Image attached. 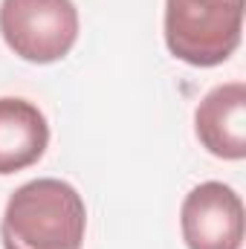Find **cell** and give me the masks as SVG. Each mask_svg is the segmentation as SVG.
Wrapping results in <instances>:
<instances>
[{
    "label": "cell",
    "mask_w": 246,
    "mask_h": 249,
    "mask_svg": "<svg viewBox=\"0 0 246 249\" xmlns=\"http://www.w3.org/2000/svg\"><path fill=\"white\" fill-rule=\"evenodd\" d=\"M0 35L23 61H61L78 41V9L72 0H3Z\"/></svg>",
    "instance_id": "3957f363"
},
{
    "label": "cell",
    "mask_w": 246,
    "mask_h": 249,
    "mask_svg": "<svg viewBox=\"0 0 246 249\" xmlns=\"http://www.w3.org/2000/svg\"><path fill=\"white\" fill-rule=\"evenodd\" d=\"M87 206L70 183L38 177L18 188L0 220L3 249H81Z\"/></svg>",
    "instance_id": "6da1fadb"
},
{
    "label": "cell",
    "mask_w": 246,
    "mask_h": 249,
    "mask_svg": "<svg viewBox=\"0 0 246 249\" xmlns=\"http://www.w3.org/2000/svg\"><path fill=\"white\" fill-rule=\"evenodd\" d=\"M194 133L200 145L220 160L246 157V84H217L194 110Z\"/></svg>",
    "instance_id": "5b68a950"
},
{
    "label": "cell",
    "mask_w": 246,
    "mask_h": 249,
    "mask_svg": "<svg viewBox=\"0 0 246 249\" xmlns=\"http://www.w3.org/2000/svg\"><path fill=\"white\" fill-rule=\"evenodd\" d=\"M50 145V122L38 105L15 96L0 99V177L35 165Z\"/></svg>",
    "instance_id": "8992f818"
},
{
    "label": "cell",
    "mask_w": 246,
    "mask_h": 249,
    "mask_svg": "<svg viewBox=\"0 0 246 249\" xmlns=\"http://www.w3.org/2000/svg\"><path fill=\"white\" fill-rule=\"evenodd\" d=\"M180 229L188 249H241L244 247V200L226 183L209 180L185 194Z\"/></svg>",
    "instance_id": "277c9868"
},
{
    "label": "cell",
    "mask_w": 246,
    "mask_h": 249,
    "mask_svg": "<svg viewBox=\"0 0 246 249\" xmlns=\"http://www.w3.org/2000/svg\"><path fill=\"white\" fill-rule=\"evenodd\" d=\"M165 47L191 67L229 61L244 35V0H165Z\"/></svg>",
    "instance_id": "7a4b0ae2"
}]
</instances>
